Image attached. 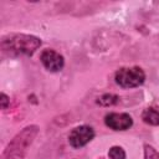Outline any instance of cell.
<instances>
[{
	"label": "cell",
	"mask_w": 159,
	"mask_h": 159,
	"mask_svg": "<svg viewBox=\"0 0 159 159\" xmlns=\"http://www.w3.org/2000/svg\"><path fill=\"white\" fill-rule=\"evenodd\" d=\"M41 46V40L34 35L11 34L1 39L0 47L4 55L10 57L32 56Z\"/></svg>",
	"instance_id": "cell-1"
},
{
	"label": "cell",
	"mask_w": 159,
	"mask_h": 159,
	"mask_svg": "<svg viewBox=\"0 0 159 159\" xmlns=\"http://www.w3.org/2000/svg\"><path fill=\"white\" fill-rule=\"evenodd\" d=\"M39 133V127L35 124L25 127L19 132L5 148L1 159H25V155Z\"/></svg>",
	"instance_id": "cell-2"
},
{
	"label": "cell",
	"mask_w": 159,
	"mask_h": 159,
	"mask_svg": "<svg viewBox=\"0 0 159 159\" xmlns=\"http://www.w3.org/2000/svg\"><path fill=\"white\" fill-rule=\"evenodd\" d=\"M114 81L122 88H134L144 83L145 73L139 66L120 67L114 73Z\"/></svg>",
	"instance_id": "cell-3"
},
{
	"label": "cell",
	"mask_w": 159,
	"mask_h": 159,
	"mask_svg": "<svg viewBox=\"0 0 159 159\" xmlns=\"http://www.w3.org/2000/svg\"><path fill=\"white\" fill-rule=\"evenodd\" d=\"M94 138V130L89 125H78L73 128L68 134V143L72 148L78 149L88 144Z\"/></svg>",
	"instance_id": "cell-4"
},
{
	"label": "cell",
	"mask_w": 159,
	"mask_h": 159,
	"mask_svg": "<svg viewBox=\"0 0 159 159\" xmlns=\"http://www.w3.org/2000/svg\"><path fill=\"white\" fill-rule=\"evenodd\" d=\"M40 61L43 67L50 72H58L65 66V58L61 53L52 48H46L40 55Z\"/></svg>",
	"instance_id": "cell-5"
},
{
	"label": "cell",
	"mask_w": 159,
	"mask_h": 159,
	"mask_svg": "<svg viewBox=\"0 0 159 159\" xmlns=\"http://www.w3.org/2000/svg\"><path fill=\"white\" fill-rule=\"evenodd\" d=\"M104 124L113 130H127L133 125V119L128 113L111 112L104 117Z\"/></svg>",
	"instance_id": "cell-6"
},
{
	"label": "cell",
	"mask_w": 159,
	"mask_h": 159,
	"mask_svg": "<svg viewBox=\"0 0 159 159\" xmlns=\"http://www.w3.org/2000/svg\"><path fill=\"white\" fill-rule=\"evenodd\" d=\"M142 119L144 123L150 125H159V109L155 108H145L142 113Z\"/></svg>",
	"instance_id": "cell-7"
},
{
	"label": "cell",
	"mask_w": 159,
	"mask_h": 159,
	"mask_svg": "<svg viewBox=\"0 0 159 159\" xmlns=\"http://www.w3.org/2000/svg\"><path fill=\"white\" fill-rule=\"evenodd\" d=\"M118 102H119V97L117 94H112V93H106L97 98V103L103 107H109V106L117 104Z\"/></svg>",
	"instance_id": "cell-8"
},
{
	"label": "cell",
	"mask_w": 159,
	"mask_h": 159,
	"mask_svg": "<svg viewBox=\"0 0 159 159\" xmlns=\"http://www.w3.org/2000/svg\"><path fill=\"white\" fill-rule=\"evenodd\" d=\"M108 157H109V159H125V152L122 147L113 145L109 148Z\"/></svg>",
	"instance_id": "cell-9"
},
{
	"label": "cell",
	"mask_w": 159,
	"mask_h": 159,
	"mask_svg": "<svg viewBox=\"0 0 159 159\" xmlns=\"http://www.w3.org/2000/svg\"><path fill=\"white\" fill-rule=\"evenodd\" d=\"M144 159H159V152L154 147L144 144Z\"/></svg>",
	"instance_id": "cell-10"
},
{
	"label": "cell",
	"mask_w": 159,
	"mask_h": 159,
	"mask_svg": "<svg viewBox=\"0 0 159 159\" xmlns=\"http://www.w3.org/2000/svg\"><path fill=\"white\" fill-rule=\"evenodd\" d=\"M0 102H1V109H6L9 107V104H10V99H9V97L5 93H1Z\"/></svg>",
	"instance_id": "cell-11"
}]
</instances>
